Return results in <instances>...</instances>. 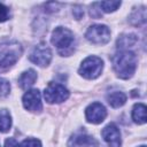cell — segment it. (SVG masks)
I'll return each mask as SVG.
<instances>
[{"label":"cell","instance_id":"44dd1931","mask_svg":"<svg viewBox=\"0 0 147 147\" xmlns=\"http://www.w3.org/2000/svg\"><path fill=\"white\" fill-rule=\"evenodd\" d=\"M8 17H9V9L5 5L0 3V23L7 21Z\"/></svg>","mask_w":147,"mask_h":147},{"label":"cell","instance_id":"8992f818","mask_svg":"<svg viewBox=\"0 0 147 147\" xmlns=\"http://www.w3.org/2000/svg\"><path fill=\"white\" fill-rule=\"evenodd\" d=\"M86 39L95 45H103L107 44L110 40V30L108 29L107 25L103 24H94L91 25L86 33H85Z\"/></svg>","mask_w":147,"mask_h":147},{"label":"cell","instance_id":"7a4b0ae2","mask_svg":"<svg viewBox=\"0 0 147 147\" xmlns=\"http://www.w3.org/2000/svg\"><path fill=\"white\" fill-rule=\"evenodd\" d=\"M51 40L56 47L57 53L62 56H69L75 51V36L67 28L57 26L53 31Z\"/></svg>","mask_w":147,"mask_h":147},{"label":"cell","instance_id":"ffe728a7","mask_svg":"<svg viewBox=\"0 0 147 147\" xmlns=\"http://www.w3.org/2000/svg\"><path fill=\"white\" fill-rule=\"evenodd\" d=\"M10 91V84L8 80L0 78V98L1 96H6Z\"/></svg>","mask_w":147,"mask_h":147},{"label":"cell","instance_id":"2e32d148","mask_svg":"<svg viewBox=\"0 0 147 147\" xmlns=\"http://www.w3.org/2000/svg\"><path fill=\"white\" fill-rule=\"evenodd\" d=\"M11 126V116L7 109L0 110V132L6 133L10 130Z\"/></svg>","mask_w":147,"mask_h":147},{"label":"cell","instance_id":"e0dca14e","mask_svg":"<svg viewBox=\"0 0 147 147\" xmlns=\"http://www.w3.org/2000/svg\"><path fill=\"white\" fill-rule=\"evenodd\" d=\"M145 21H146V10H145V8H140L138 10H134L130 16V22L133 25L144 24Z\"/></svg>","mask_w":147,"mask_h":147},{"label":"cell","instance_id":"52a82bcc","mask_svg":"<svg viewBox=\"0 0 147 147\" xmlns=\"http://www.w3.org/2000/svg\"><path fill=\"white\" fill-rule=\"evenodd\" d=\"M29 60L39 67H47L52 60V51L46 44H39L31 52Z\"/></svg>","mask_w":147,"mask_h":147},{"label":"cell","instance_id":"ac0fdd59","mask_svg":"<svg viewBox=\"0 0 147 147\" xmlns=\"http://www.w3.org/2000/svg\"><path fill=\"white\" fill-rule=\"evenodd\" d=\"M99 6L102 11L111 13V11H115L121 6V2L119 1H101L99 2Z\"/></svg>","mask_w":147,"mask_h":147},{"label":"cell","instance_id":"277c9868","mask_svg":"<svg viewBox=\"0 0 147 147\" xmlns=\"http://www.w3.org/2000/svg\"><path fill=\"white\" fill-rule=\"evenodd\" d=\"M102 68H103V61L100 57L88 56L82 62L78 72L80 74V76H83L86 79H94L100 76Z\"/></svg>","mask_w":147,"mask_h":147},{"label":"cell","instance_id":"9a60e30c","mask_svg":"<svg viewBox=\"0 0 147 147\" xmlns=\"http://www.w3.org/2000/svg\"><path fill=\"white\" fill-rule=\"evenodd\" d=\"M137 42V36L132 34V33H127V34H122L119 36V38L117 39V47L121 48L122 51H124L125 48L129 47H133V45Z\"/></svg>","mask_w":147,"mask_h":147},{"label":"cell","instance_id":"d6986e66","mask_svg":"<svg viewBox=\"0 0 147 147\" xmlns=\"http://www.w3.org/2000/svg\"><path fill=\"white\" fill-rule=\"evenodd\" d=\"M17 147H41V142L38 139L28 138V139H24L22 142H20Z\"/></svg>","mask_w":147,"mask_h":147},{"label":"cell","instance_id":"ba28073f","mask_svg":"<svg viewBox=\"0 0 147 147\" xmlns=\"http://www.w3.org/2000/svg\"><path fill=\"white\" fill-rule=\"evenodd\" d=\"M23 106L25 109L33 113H39L42 109V103H41V95L39 90H29L25 92L22 99Z\"/></svg>","mask_w":147,"mask_h":147},{"label":"cell","instance_id":"8fae6325","mask_svg":"<svg viewBox=\"0 0 147 147\" xmlns=\"http://www.w3.org/2000/svg\"><path fill=\"white\" fill-rule=\"evenodd\" d=\"M93 141L94 140L90 134H87L84 130H79L70 137L68 147H90Z\"/></svg>","mask_w":147,"mask_h":147},{"label":"cell","instance_id":"6da1fadb","mask_svg":"<svg viewBox=\"0 0 147 147\" xmlns=\"http://www.w3.org/2000/svg\"><path fill=\"white\" fill-rule=\"evenodd\" d=\"M113 67L116 75L122 79H129L133 76L137 68V56L133 52L124 49L113 57Z\"/></svg>","mask_w":147,"mask_h":147},{"label":"cell","instance_id":"5b68a950","mask_svg":"<svg viewBox=\"0 0 147 147\" xmlns=\"http://www.w3.org/2000/svg\"><path fill=\"white\" fill-rule=\"evenodd\" d=\"M44 98L48 103H60L69 98V91L59 83H48L44 91Z\"/></svg>","mask_w":147,"mask_h":147},{"label":"cell","instance_id":"9c48e42d","mask_svg":"<svg viewBox=\"0 0 147 147\" xmlns=\"http://www.w3.org/2000/svg\"><path fill=\"white\" fill-rule=\"evenodd\" d=\"M85 116H86L87 122H90L92 124H99V123L103 122V119L106 118L107 110L102 103L93 102L86 108Z\"/></svg>","mask_w":147,"mask_h":147},{"label":"cell","instance_id":"7c38bea8","mask_svg":"<svg viewBox=\"0 0 147 147\" xmlns=\"http://www.w3.org/2000/svg\"><path fill=\"white\" fill-rule=\"evenodd\" d=\"M36 79H37V72L33 69H29V70L22 72V75L18 78V84H20L21 88L28 90L34 84Z\"/></svg>","mask_w":147,"mask_h":147},{"label":"cell","instance_id":"4fadbf2b","mask_svg":"<svg viewBox=\"0 0 147 147\" xmlns=\"http://www.w3.org/2000/svg\"><path fill=\"white\" fill-rule=\"evenodd\" d=\"M132 119L137 124L146 123V106L144 103H136L132 109Z\"/></svg>","mask_w":147,"mask_h":147},{"label":"cell","instance_id":"3957f363","mask_svg":"<svg viewBox=\"0 0 147 147\" xmlns=\"http://www.w3.org/2000/svg\"><path fill=\"white\" fill-rule=\"evenodd\" d=\"M22 54V47L17 41H8L0 45V68L8 69L14 65Z\"/></svg>","mask_w":147,"mask_h":147},{"label":"cell","instance_id":"30bf717a","mask_svg":"<svg viewBox=\"0 0 147 147\" xmlns=\"http://www.w3.org/2000/svg\"><path fill=\"white\" fill-rule=\"evenodd\" d=\"M101 134L109 147H121V132L115 123H109L105 126Z\"/></svg>","mask_w":147,"mask_h":147},{"label":"cell","instance_id":"cb8c5ba5","mask_svg":"<svg viewBox=\"0 0 147 147\" xmlns=\"http://www.w3.org/2000/svg\"><path fill=\"white\" fill-rule=\"evenodd\" d=\"M139 147H146V146H145V145H142V146H139Z\"/></svg>","mask_w":147,"mask_h":147},{"label":"cell","instance_id":"7402d4cb","mask_svg":"<svg viewBox=\"0 0 147 147\" xmlns=\"http://www.w3.org/2000/svg\"><path fill=\"white\" fill-rule=\"evenodd\" d=\"M74 15H75V17H76L77 20H80V18L84 16V10L82 9V7L77 6V7L74 9Z\"/></svg>","mask_w":147,"mask_h":147},{"label":"cell","instance_id":"603a6c76","mask_svg":"<svg viewBox=\"0 0 147 147\" xmlns=\"http://www.w3.org/2000/svg\"><path fill=\"white\" fill-rule=\"evenodd\" d=\"M17 145H18V142L14 138H8L5 141V147H17Z\"/></svg>","mask_w":147,"mask_h":147},{"label":"cell","instance_id":"5bb4252c","mask_svg":"<svg viewBox=\"0 0 147 147\" xmlns=\"http://www.w3.org/2000/svg\"><path fill=\"white\" fill-rule=\"evenodd\" d=\"M107 101L113 108H118V107H122L125 103L126 95L123 92H119V91L111 92L110 94L107 95Z\"/></svg>","mask_w":147,"mask_h":147}]
</instances>
